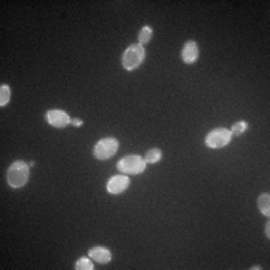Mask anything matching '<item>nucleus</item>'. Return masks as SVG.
Segmentation results:
<instances>
[{
  "instance_id": "6",
  "label": "nucleus",
  "mask_w": 270,
  "mask_h": 270,
  "mask_svg": "<svg viewBox=\"0 0 270 270\" xmlns=\"http://www.w3.org/2000/svg\"><path fill=\"white\" fill-rule=\"evenodd\" d=\"M45 119H47V123L51 125L53 128H66L68 125L71 123V117L66 111H62V110H48L45 112Z\"/></svg>"
},
{
  "instance_id": "16",
  "label": "nucleus",
  "mask_w": 270,
  "mask_h": 270,
  "mask_svg": "<svg viewBox=\"0 0 270 270\" xmlns=\"http://www.w3.org/2000/svg\"><path fill=\"white\" fill-rule=\"evenodd\" d=\"M71 125L75 128H80V126H83V120L81 119H71Z\"/></svg>"
},
{
  "instance_id": "9",
  "label": "nucleus",
  "mask_w": 270,
  "mask_h": 270,
  "mask_svg": "<svg viewBox=\"0 0 270 270\" xmlns=\"http://www.w3.org/2000/svg\"><path fill=\"white\" fill-rule=\"evenodd\" d=\"M89 257L93 261H96L99 264H107V263H110L112 260L111 251L108 248L104 246L92 248L89 251Z\"/></svg>"
},
{
  "instance_id": "10",
  "label": "nucleus",
  "mask_w": 270,
  "mask_h": 270,
  "mask_svg": "<svg viewBox=\"0 0 270 270\" xmlns=\"http://www.w3.org/2000/svg\"><path fill=\"white\" fill-rule=\"evenodd\" d=\"M152 36H153V29L150 26H143L141 30L138 32V44H149L150 39H152Z\"/></svg>"
},
{
  "instance_id": "14",
  "label": "nucleus",
  "mask_w": 270,
  "mask_h": 270,
  "mask_svg": "<svg viewBox=\"0 0 270 270\" xmlns=\"http://www.w3.org/2000/svg\"><path fill=\"white\" fill-rule=\"evenodd\" d=\"M93 263L90 261L89 258H86V257H83V258H80L77 263H75V270H93Z\"/></svg>"
},
{
  "instance_id": "1",
  "label": "nucleus",
  "mask_w": 270,
  "mask_h": 270,
  "mask_svg": "<svg viewBox=\"0 0 270 270\" xmlns=\"http://www.w3.org/2000/svg\"><path fill=\"white\" fill-rule=\"evenodd\" d=\"M6 180L11 188H22L29 180V165L24 161L12 162L8 168Z\"/></svg>"
},
{
  "instance_id": "2",
  "label": "nucleus",
  "mask_w": 270,
  "mask_h": 270,
  "mask_svg": "<svg viewBox=\"0 0 270 270\" xmlns=\"http://www.w3.org/2000/svg\"><path fill=\"white\" fill-rule=\"evenodd\" d=\"M144 56H146V51H144V47H143V45H131V47H128V48L125 50V53H123L122 66L125 68L126 71H134V69H137V68L143 63Z\"/></svg>"
},
{
  "instance_id": "3",
  "label": "nucleus",
  "mask_w": 270,
  "mask_h": 270,
  "mask_svg": "<svg viewBox=\"0 0 270 270\" xmlns=\"http://www.w3.org/2000/svg\"><path fill=\"white\" fill-rule=\"evenodd\" d=\"M146 161L144 158L138 156V155H131V156L122 158L117 162V170L122 174H140L144 171L146 168Z\"/></svg>"
},
{
  "instance_id": "12",
  "label": "nucleus",
  "mask_w": 270,
  "mask_h": 270,
  "mask_svg": "<svg viewBox=\"0 0 270 270\" xmlns=\"http://www.w3.org/2000/svg\"><path fill=\"white\" fill-rule=\"evenodd\" d=\"M9 99H11V89H9V86L8 84H2L0 86V107L3 108L5 105H8Z\"/></svg>"
},
{
  "instance_id": "4",
  "label": "nucleus",
  "mask_w": 270,
  "mask_h": 270,
  "mask_svg": "<svg viewBox=\"0 0 270 270\" xmlns=\"http://www.w3.org/2000/svg\"><path fill=\"white\" fill-rule=\"evenodd\" d=\"M117 149H119V141L112 137H107V138L99 140L95 144L93 156L99 159V161H105V159H110L111 156H114Z\"/></svg>"
},
{
  "instance_id": "7",
  "label": "nucleus",
  "mask_w": 270,
  "mask_h": 270,
  "mask_svg": "<svg viewBox=\"0 0 270 270\" xmlns=\"http://www.w3.org/2000/svg\"><path fill=\"white\" fill-rule=\"evenodd\" d=\"M129 177L126 174H117L112 176L111 179L107 182V191L111 195H119L122 192H125L129 188Z\"/></svg>"
},
{
  "instance_id": "15",
  "label": "nucleus",
  "mask_w": 270,
  "mask_h": 270,
  "mask_svg": "<svg viewBox=\"0 0 270 270\" xmlns=\"http://www.w3.org/2000/svg\"><path fill=\"white\" fill-rule=\"evenodd\" d=\"M246 129H248V123L243 120V122H237V123H234L230 132H231V135H243V132H246Z\"/></svg>"
},
{
  "instance_id": "17",
  "label": "nucleus",
  "mask_w": 270,
  "mask_h": 270,
  "mask_svg": "<svg viewBox=\"0 0 270 270\" xmlns=\"http://www.w3.org/2000/svg\"><path fill=\"white\" fill-rule=\"evenodd\" d=\"M269 228H270V225H269V222H267V224H266V236H267V239H269V237H270Z\"/></svg>"
},
{
  "instance_id": "11",
  "label": "nucleus",
  "mask_w": 270,
  "mask_h": 270,
  "mask_svg": "<svg viewBox=\"0 0 270 270\" xmlns=\"http://www.w3.org/2000/svg\"><path fill=\"white\" fill-rule=\"evenodd\" d=\"M258 209L264 216H270V194H261L258 197Z\"/></svg>"
},
{
  "instance_id": "5",
  "label": "nucleus",
  "mask_w": 270,
  "mask_h": 270,
  "mask_svg": "<svg viewBox=\"0 0 270 270\" xmlns=\"http://www.w3.org/2000/svg\"><path fill=\"white\" fill-rule=\"evenodd\" d=\"M231 141V132L225 128H218L206 137V146L210 149H221Z\"/></svg>"
},
{
  "instance_id": "13",
  "label": "nucleus",
  "mask_w": 270,
  "mask_h": 270,
  "mask_svg": "<svg viewBox=\"0 0 270 270\" xmlns=\"http://www.w3.org/2000/svg\"><path fill=\"white\" fill-rule=\"evenodd\" d=\"M161 158H162V152H161L159 149H150V150L146 153L144 161H146L147 164H156V162L161 161Z\"/></svg>"
},
{
  "instance_id": "8",
  "label": "nucleus",
  "mask_w": 270,
  "mask_h": 270,
  "mask_svg": "<svg viewBox=\"0 0 270 270\" xmlns=\"http://www.w3.org/2000/svg\"><path fill=\"white\" fill-rule=\"evenodd\" d=\"M182 60L183 63L186 65H192L198 60L200 57V48H198V44L195 41H188L186 44L183 45L182 48Z\"/></svg>"
}]
</instances>
